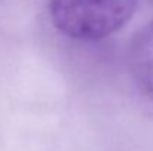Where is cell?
Segmentation results:
<instances>
[{"mask_svg":"<svg viewBox=\"0 0 153 151\" xmlns=\"http://www.w3.org/2000/svg\"><path fill=\"white\" fill-rule=\"evenodd\" d=\"M137 4L138 0H49V15L61 34L97 42L123 28Z\"/></svg>","mask_w":153,"mask_h":151,"instance_id":"6da1fadb","label":"cell"},{"mask_svg":"<svg viewBox=\"0 0 153 151\" xmlns=\"http://www.w3.org/2000/svg\"><path fill=\"white\" fill-rule=\"evenodd\" d=\"M128 64L137 89L153 104V21L141 27L132 37Z\"/></svg>","mask_w":153,"mask_h":151,"instance_id":"7a4b0ae2","label":"cell"}]
</instances>
